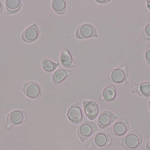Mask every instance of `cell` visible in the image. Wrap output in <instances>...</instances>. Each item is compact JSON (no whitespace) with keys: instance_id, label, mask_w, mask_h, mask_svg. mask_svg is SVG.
<instances>
[{"instance_id":"6da1fadb","label":"cell","mask_w":150,"mask_h":150,"mask_svg":"<svg viewBox=\"0 0 150 150\" xmlns=\"http://www.w3.org/2000/svg\"><path fill=\"white\" fill-rule=\"evenodd\" d=\"M142 141V136L140 133L137 131H133L124 137L122 145L126 149L134 150L141 146Z\"/></svg>"},{"instance_id":"7a4b0ae2","label":"cell","mask_w":150,"mask_h":150,"mask_svg":"<svg viewBox=\"0 0 150 150\" xmlns=\"http://www.w3.org/2000/svg\"><path fill=\"white\" fill-rule=\"evenodd\" d=\"M75 36L78 39L97 38L98 36L97 30L92 25L85 23L79 26L76 31Z\"/></svg>"},{"instance_id":"3957f363","label":"cell","mask_w":150,"mask_h":150,"mask_svg":"<svg viewBox=\"0 0 150 150\" xmlns=\"http://www.w3.org/2000/svg\"><path fill=\"white\" fill-rule=\"evenodd\" d=\"M25 95L31 99H38L42 95V89L40 85L35 82H28L21 87Z\"/></svg>"},{"instance_id":"277c9868","label":"cell","mask_w":150,"mask_h":150,"mask_svg":"<svg viewBox=\"0 0 150 150\" xmlns=\"http://www.w3.org/2000/svg\"><path fill=\"white\" fill-rule=\"evenodd\" d=\"M27 115L25 112L20 110L10 112L6 118V127L9 129L13 126L19 125L26 121Z\"/></svg>"},{"instance_id":"5b68a950","label":"cell","mask_w":150,"mask_h":150,"mask_svg":"<svg viewBox=\"0 0 150 150\" xmlns=\"http://www.w3.org/2000/svg\"><path fill=\"white\" fill-rule=\"evenodd\" d=\"M97 125L92 122H86L80 125L78 129V134L81 141H84L91 136L96 131Z\"/></svg>"},{"instance_id":"8992f818","label":"cell","mask_w":150,"mask_h":150,"mask_svg":"<svg viewBox=\"0 0 150 150\" xmlns=\"http://www.w3.org/2000/svg\"><path fill=\"white\" fill-rule=\"evenodd\" d=\"M40 30L36 23L27 27L21 35V39L26 43H32L36 41L39 37Z\"/></svg>"},{"instance_id":"52a82bcc","label":"cell","mask_w":150,"mask_h":150,"mask_svg":"<svg viewBox=\"0 0 150 150\" xmlns=\"http://www.w3.org/2000/svg\"><path fill=\"white\" fill-rule=\"evenodd\" d=\"M128 73L126 66L115 68L109 72L108 77L110 80L116 84L124 82L127 78Z\"/></svg>"},{"instance_id":"ba28073f","label":"cell","mask_w":150,"mask_h":150,"mask_svg":"<svg viewBox=\"0 0 150 150\" xmlns=\"http://www.w3.org/2000/svg\"><path fill=\"white\" fill-rule=\"evenodd\" d=\"M129 125L127 119H122L117 121L111 128L110 132L114 135L121 136L128 131Z\"/></svg>"},{"instance_id":"9c48e42d","label":"cell","mask_w":150,"mask_h":150,"mask_svg":"<svg viewBox=\"0 0 150 150\" xmlns=\"http://www.w3.org/2000/svg\"><path fill=\"white\" fill-rule=\"evenodd\" d=\"M79 103L71 106L67 112V117L73 123L78 124L83 119L82 110L79 105Z\"/></svg>"},{"instance_id":"30bf717a","label":"cell","mask_w":150,"mask_h":150,"mask_svg":"<svg viewBox=\"0 0 150 150\" xmlns=\"http://www.w3.org/2000/svg\"><path fill=\"white\" fill-rule=\"evenodd\" d=\"M111 143L110 136L105 133H98L94 136L91 141L90 144L92 147H103L109 145Z\"/></svg>"},{"instance_id":"8fae6325","label":"cell","mask_w":150,"mask_h":150,"mask_svg":"<svg viewBox=\"0 0 150 150\" xmlns=\"http://www.w3.org/2000/svg\"><path fill=\"white\" fill-rule=\"evenodd\" d=\"M83 109L86 115L90 120H94L98 114V106L91 100L84 101Z\"/></svg>"},{"instance_id":"7c38bea8","label":"cell","mask_w":150,"mask_h":150,"mask_svg":"<svg viewBox=\"0 0 150 150\" xmlns=\"http://www.w3.org/2000/svg\"><path fill=\"white\" fill-rule=\"evenodd\" d=\"M117 119V117L112 113L105 112L100 114L98 119L99 127L101 129H105L110 126Z\"/></svg>"},{"instance_id":"4fadbf2b","label":"cell","mask_w":150,"mask_h":150,"mask_svg":"<svg viewBox=\"0 0 150 150\" xmlns=\"http://www.w3.org/2000/svg\"><path fill=\"white\" fill-rule=\"evenodd\" d=\"M60 61L62 65L65 68H72L76 66L71 53L67 49H64L62 52L60 56Z\"/></svg>"},{"instance_id":"5bb4252c","label":"cell","mask_w":150,"mask_h":150,"mask_svg":"<svg viewBox=\"0 0 150 150\" xmlns=\"http://www.w3.org/2000/svg\"><path fill=\"white\" fill-rule=\"evenodd\" d=\"M5 5L8 15L17 13L22 7V1L20 0H6Z\"/></svg>"},{"instance_id":"9a60e30c","label":"cell","mask_w":150,"mask_h":150,"mask_svg":"<svg viewBox=\"0 0 150 150\" xmlns=\"http://www.w3.org/2000/svg\"><path fill=\"white\" fill-rule=\"evenodd\" d=\"M70 72L63 69H60L56 70L52 75V80L53 83L56 85L61 83L69 75Z\"/></svg>"},{"instance_id":"2e32d148","label":"cell","mask_w":150,"mask_h":150,"mask_svg":"<svg viewBox=\"0 0 150 150\" xmlns=\"http://www.w3.org/2000/svg\"><path fill=\"white\" fill-rule=\"evenodd\" d=\"M134 88L135 90L136 93L139 96L145 97H150V82L134 85Z\"/></svg>"},{"instance_id":"e0dca14e","label":"cell","mask_w":150,"mask_h":150,"mask_svg":"<svg viewBox=\"0 0 150 150\" xmlns=\"http://www.w3.org/2000/svg\"><path fill=\"white\" fill-rule=\"evenodd\" d=\"M52 8L53 10L59 15H62L66 12L67 8L66 0H53L52 1Z\"/></svg>"},{"instance_id":"ac0fdd59","label":"cell","mask_w":150,"mask_h":150,"mask_svg":"<svg viewBox=\"0 0 150 150\" xmlns=\"http://www.w3.org/2000/svg\"><path fill=\"white\" fill-rule=\"evenodd\" d=\"M116 96V90L115 88L112 85L107 86L102 93V99L107 102L112 101Z\"/></svg>"},{"instance_id":"d6986e66","label":"cell","mask_w":150,"mask_h":150,"mask_svg":"<svg viewBox=\"0 0 150 150\" xmlns=\"http://www.w3.org/2000/svg\"><path fill=\"white\" fill-rule=\"evenodd\" d=\"M41 65L45 71L50 73L55 70L57 67L59 65V63H56L48 58H44L41 61Z\"/></svg>"},{"instance_id":"ffe728a7","label":"cell","mask_w":150,"mask_h":150,"mask_svg":"<svg viewBox=\"0 0 150 150\" xmlns=\"http://www.w3.org/2000/svg\"><path fill=\"white\" fill-rule=\"evenodd\" d=\"M140 39L145 41H150V20L146 25Z\"/></svg>"},{"instance_id":"44dd1931","label":"cell","mask_w":150,"mask_h":150,"mask_svg":"<svg viewBox=\"0 0 150 150\" xmlns=\"http://www.w3.org/2000/svg\"><path fill=\"white\" fill-rule=\"evenodd\" d=\"M145 58L146 61L150 65V45L147 48L145 51Z\"/></svg>"},{"instance_id":"7402d4cb","label":"cell","mask_w":150,"mask_h":150,"mask_svg":"<svg viewBox=\"0 0 150 150\" xmlns=\"http://www.w3.org/2000/svg\"><path fill=\"white\" fill-rule=\"evenodd\" d=\"M110 1H107V0H96V1H95L98 3L103 4L107 3L110 2Z\"/></svg>"},{"instance_id":"603a6c76","label":"cell","mask_w":150,"mask_h":150,"mask_svg":"<svg viewBox=\"0 0 150 150\" xmlns=\"http://www.w3.org/2000/svg\"><path fill=\"white\" fill-rule=\"evenodd\" d=\"M3 9V4L1 1H0V16L1 15L2 13Z\"/></svg>"},{"instance_id":"cb8c5ba5","label":"cell","mask_w":150,"mask_h":150,"mask_svg":"<svg viewBox=\"0 0 150 150\" xmlns=\"http://www.w3.org/2000/svg\"><path fill=\"white\" fill-rule=\"evenodd\" d=\"M146 149H147L149 150H150V139L149 141L148 142V143H147V145H146Z\"/></svg>"},{"instance_id":"d4e9b609","label":"cell","mask_w":150,"mask_h":150,"mask_svg":"<svg viewBox=\"0 0 150 150\" xmlns=\"http://www.w3.org/2000/svg\"><path fill=\"white\" fill-rule=\"evenodd\" d=\"M149 110L150 111V100L149 102Z\"/></svg>"}]
</instances>
